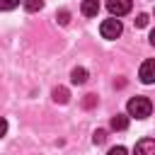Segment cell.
I'll use <instances>...</instances> for the list:
<instances>
[{"label": "cell", "mask_w": 155, "mask_h": 155, "mask_svg": "<svg viewBox=\"0 0 155 155\" xmlns=\"http://www.w3.org/2000/svg\"><path fill=\"white\" fill-rule=\"evenodd\" d=\"M109 126H111L114 131H126V128H128V116H126V114H114L111 121H109Z\"/></svg>", "instance_id": "obj_7"}, {"label": "cell", "mask_w": 155, "mask_h": 155, "mask_svg": "<svg viewBox=\"0 0 155 155\" xmlns=\"http://www.w3.org/2000/svg\"><path fill=\"white\" fill-rule=\"evenodd\" d=\"M19 5V0H0V12H10Z\"/></svg>", "instance_id": "obj_11"}, {"label": "cell", "mask_w": 155, "mask_h": 155, "mask_svg": "<svg viewBox=\"0 0 155 155\" xmlns=\"http://www.w3.org/2000/svg\"><path fill=\"white\" fill-rule=\"evenodd\" d=\"M68 97H70V94H68V90H65V87H56V90H53V99H56L58 104H65V102H68Z\"/></svg>", "instance_id": "obj_9"}, {"label": "cell", "mask_w": 155, "mask_h": 155, "mask_svg": "<svg viewBox=\"0 0 155 155\" xmlns=\"http://www.w3.org/2000/svg\"><path fill=\"white\" fill-rule=\"evenodd\" d=\"M121 31H124V24H121L116 17L104 19V22L99 24V34H102L104 39H116V36H121Z\"/></svg>", "instance_id": "obj_2"}, {"label": "cell", "mask_w": 155, "mask_h": 155, "mask_svg": "<svg viewBox=\"0 0 155 155\" xmlns=\"http://www.w3.org/2000/svg\"><path fill=\"white\" fill-rule=\"evenodd\" d=\"M94 102H97V97H94V94H87V97H85V102H82V107H85V109H90V107H94Z\"/></svg>", "instance_id": "obj_16"}, {"label": "cell", "mask_w": 155, "mask_h": 155, "mask_svg": "<svg viewBox=\"0 0 155 155\" xmlns=\"http://www.w3.org/2000/svg\"><path fill=\"white\" fill-rule=\"evenodd\" d=\"M133 155H155V138H143V140H138Z\"/></svg>", "instance_id": "obj_5"}, {"label": "cell", "mask_w": 155, "mask_h": 155, "mask_svg": "<svg viewBox=\"0 0 155 155\" xmlns=\"http://www.w3.org/2000/svg\"><path fill=\"white\" fill-rule=\"evenodd\" d=\"M138 78H140V82H145V85H153V82H155V58H148V61L140 63Z\"/></svg>", "instance_id": "obj_3"}, {"label": "cell", "mask_w": 155, "mask_h": 155, "mask_svg": "<svg viewBox=\"0 0 155 155\" xmlns=\"http://www.w3.org/2000/svg\"><path fill=\"white\" fill-rule=\"evenodd\" d=\"M92 140H94V145H102V143L107 140V131H104V128H97L94 136H92Z\"/></svg>", "instance_id": "obj_12"}, {"label": "cell", "mask_w": 155, "mask_h": 155, "mask_svg": "<svg viewBox=\"0 0 155 155\" xmlns=\"http://www.w3.org/2000/svg\"><path fill=\"white\" fill-rule=\"evenodd\" d=\"M150 44H153V46H155V29H153V31H150Z\"/></svg>", "instance_id": "obj_18"}, {"label": "cell", "mask_w": 155, "mask_h": 155, "mask_svg": "<svg viewBox=\"0 0 155 155\" xmlns=\"http://www.w3.org/2000/svg\"><path fill=\"white\" fill-rule=\"evenodd\" d=\"M107 10L114 17H124L131 12V0H107Z\"/></svg>", "instance_id": "obj_4"}, {"label": "cell", "mask_w": 155, "mask_h": 155, "mask_svg": "<svg viewBox=\"0 0 155 155\" xmlns=\"http://www.w3.org/2000/svg\"><path fill=\"white\" fill-rule=\"evenodd\" d=\"M56 17H58V22H61V24H68V22H70V12H68V10H58V15H56Z\"/></svg>", "instance_id": "obj_13"}, {"label": "cell", "mask_w": 155, "mask_h": 155, "mask_svg": "<svg viewBox=\"0 0 155 155\" xmlns=\"http://www.w3.org/2000/svg\"><path fill=\"white\" fill-rule=\"evenodd\" d=\"M107 155H128V150H126L124 145H116V148H111Z\"/></svg>", "instance_id": "obj_14"}, {"label": "cell", "mask_w": 155, "mask_h": 155, "mask_svg": "<svg viewBox=\"0 0 155 155\" xmlns=\"http://www.w3.org/2000/svg\"><path fill=\"white\" fill-rule=\"evenodd\" d=\"M126 111H128V116L148 119V116H150V111H153V102H150L148 97H133V99H128Z\"/></svg>", "instance_id": "obj_1"}, {"label": "cell", "mask_w": 155, "mask_h": 155, "mask_svg": "<svg viewBox=\"0 0 155 155\" xmlns=\"http://www.w3.org/2000/svg\"><path fill=\"white\" fill-rule=\"evenodd\" d=\"M44 7V0H24V10L27 12H39Z\"/></svg>", "instance_id": "obj_10"}, {"label": "cell", "mask_w": 155, "mask_h": 155, "mask_svg": "<svg viewBox=\"0 0 155 155\" xmlns=\"http://www.w3.org/2000/svg\"><path fill=\"white\" fill-rule=\"evenodd\" d=\"M80 12H82L85 17H97V12H99V0H82Z\"/></svg>", "instance_id": "obj_6"}, {"label": "cell", "mask_w": 155, "mask_h": 155, "mask_svg": "<svg viewBox=\"0 0 155 155\" xmlns=\"http://www.w3.org/2000/svg\"><path fill=\"white\" fill-rule=\"evenodd\" d=\"M136 27H140V29L148 27V15H138V17H136Z\"/></svg>", "instance_id": "obj_15"}, {"label": "cell", "mask_w": 155, "mask_h": 155, "mask_svg": "<svg viewBox=\"0 0 155 155\" xmlns=\"http://www.w3.org/2000/svg\"><path fill=\"white\" fill-rule=\"evenodd\" d=\"M87 70L85 68H73V73H70V80H73V85H85L87 82Z\"/></svg>", "instance_id": "obj_8"}, {"label": "cell", "mask_w": 155, "mask_h": 155, "mask_svg": "<svg viewBox=\"0 0 155 155\" xmlns=\"http://www.w3.org/2000/svg\"><path fill=\"white\" fill-rule=\"evenodd\" d=\"M5 133H7V119H2V116H0V138H2Z\"/></svg>", "instance_id": "obj_17"}]
</instances>
